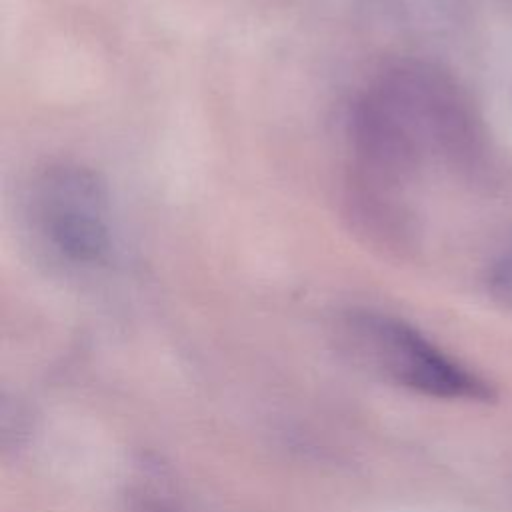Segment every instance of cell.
Segmentation results:
<instances>
[{
  "instance_id": "cell-3",
  "label": "cell",
  "mask_w": 512,
  "mask_h": 512,
  "mask_svg": "<svg viewBox=\"0 0 512 512\" xmlns=\"http://www.w3.org/2000/svg\"><path fill=\"white\" fill-rule=\"evenodd\" d=\"M342 354L374 378L404 390L460 402H490V380L460 364L410 324L376 312H354L338 330Z\"/></svg>"
},
{
  "instance_id": "cell-4",
  "label": "cell",
  "mask_w": 512,
  "mask_h": 512,
  "mask_svg": "<svg viewBox=\"0 0 512 512\" xmlns=\"http://www.w3.org/2000/svg\"><path fill=\"white\" fill-rule=\"evenodd\" d=\"M486 284L496 300L512 306V248L492 262Z\"/></svg>"
},
{
  "instance_id": "cell-2",
  "label": "cell",
  "mask_w": 512,
  "mask_h": 512,
  "mask_svg": "<svg viewBox=\"0 0 512 512\" xmlns=\"http://www.w3.org/2000/svg\"><path fill=\"white\" fill-rule=\"evenodd\" d=\"M32 244L66 270H94L112 252V204L106 182L78 162H50L24 194Z\"/></svg>"
},
{
  "instance_id": "cell-1",
  "label": "cell",
  "mask_w": 512,
  "mask_h": 512,
  "mask_svg": "<svg viewBox=\"0 0 512 512\" xmlns=\"http://www.w3.org/2000/svg\"><path fill=\"white\" fill-rule=\"evenodd\" d=\"M480 138V114L452 74L398 60L356 96L346 128L344 204L354 230L388 254L420 246L410 190L430 162L460 172Z\"/></svg>"
}]
</instances>
